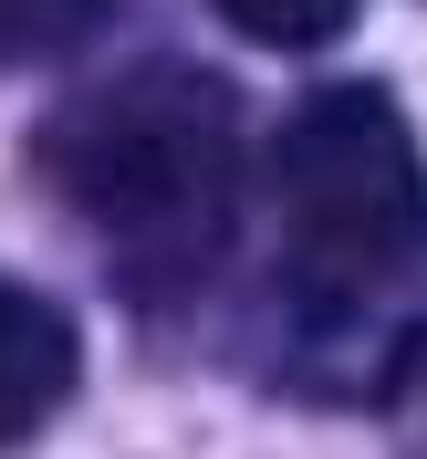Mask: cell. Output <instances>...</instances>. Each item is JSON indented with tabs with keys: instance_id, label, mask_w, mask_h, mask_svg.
<instances>
[{
	"instance_id": "277c9868",
	"label": "cell",
	"mask_w": 427,
	"mask_h": 459,
	"mask_svg": "<svg viewBox=\"0 0 427 459\" xmlns=\"http://www.w3.org/2000/svg\"><path fill=\"white\" fill-rule=\"evenodd\" d=\"M115 0H0V63H63L105 31Z\"/></svg>"
},
{
	"instance_id": "7a4b0ae2",
	"label": "cell",
	"mask_w": 427,
	"mask_h": 459,
	"mask_svg": "<svg viewBox=\"0 0 427 459\" xmlns=\"http://www.w3.org/2000/svg\"><path fill=\"white\" fill-rule=\"evenodd\" d=\"M282 230L292 261L334 292H365L427 251V157L397 94L323 84L282 126Z\"/></svg>"
},
{
	"instance_id": "3957f363",
	"label": "cell",
	"mask_w": 427,
	"mask_h": 459,
	"mask_svg": "<svg viewBox=\"0 0 427 459\" xmlns=\"http://www.w3.org/2000/svg\"><path fill=\"white\" fill-rule=\"evenodd\" d=\"M73 397V324L31 282H0V438H31Z\"/></svg>"
},
{
	"instance_id": "6da1fadb",
	"label": "cell",
	"mask_w": 427,
	"mask_h": 459,
	"mask_svg": "<svg viewBox=\"0 0 427 459\" xmlns=\"http://www.w3.org/2000/svg\"><path fill=\"white\" fill-rule=\"evenodd\" d=\"M42 168L63 199L136 261H188L219 251L229 188H240V105L209 84L199 63H136L94 84L84 105L42 136Z\"/></svg>"
},
{
	"instance_id": "5b68a950",
	"label": "cell",
	"mask_w": 427,
	"mask_h": 459,
	"mask_svg": "<svg viewBox=\"0 0 427 459\" xmlns=\"http://www.w3.org/2000/svg\"><path fill=\"white\" fill-rule=\"evenodd\" d=\"M229 31H251V42H271V53H313V42H334L365 0H209Z\"/></svg>"
}]
</instances>
